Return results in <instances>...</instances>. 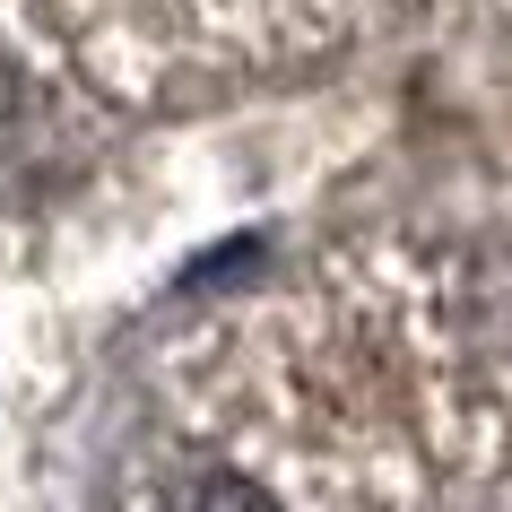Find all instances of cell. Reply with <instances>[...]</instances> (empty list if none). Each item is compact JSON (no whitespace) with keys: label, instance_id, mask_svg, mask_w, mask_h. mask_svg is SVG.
Masks as SVG:
<instances>
[{"label":"cell","instance_id":"cell-2","mask_svg":"<svg viewBox=\"0 0 512 512\" xmlns=\"http://www.w3.org/2000/svg\"><path fill=\"white\" fill-rule=\"evenodd\" d=\"M165 512H287V504H278L261 478H243V469H200Z\"/></svg>","mask_w":512,"mask_h":512},{"label":"cell","instance_id":"cell-3","mask_svg":"<svg viewBox=\"0 0 512 512\" xmlns=\"http://www.w3.org/2000/svg\"><path fill=\"white\" fill-rule=\"evenodd\" d=\"M27 44H18V0H0V148L18 131V113H27Z\"/></svg>","mask_w":512,"mask_h":512},{"label":"cell","instance_id":"cell-1","mask_svg":"<svg viewBox=\"0 0 512 512\" xmlns=\"http://www.w3.org/2000/svg\"><path fill=\"white\" fill-rule=\"evenodd\" d=\"M148 9L174 18L183 35H200V44H235V35H252V44H313L356 0H148Z\"/></svg>","mask_w":512,"mask_h":512}]
</instances>
